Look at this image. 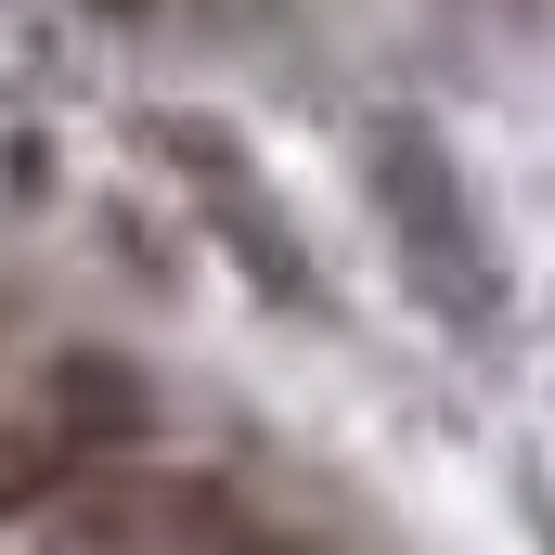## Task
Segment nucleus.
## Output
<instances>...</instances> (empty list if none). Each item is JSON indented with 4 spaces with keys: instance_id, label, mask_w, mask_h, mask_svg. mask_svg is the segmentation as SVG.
<instances>
[{
    "instance_id": "f257e3e1",
    "label": "nucleus",
    "mask_w": 555,
    "mask_h": 555,
    "mask_svg": "<svg viewBox=\"0 0 555 555\" xmlns=\"http://www.w3.org/2000/svg\"><path fill=\"white\" fill-rule=\"evenodd\" d=\"M375 194H388V233H401V259L414 284L439 297V323H491L504 310V284H491V246H478V220H465V181H452V155L426 130H388L375 142Z\"/></svg>"
},
{
    "instance_id": "f03ea898",
    "label": "nucleus",
    "mask_w": 555,
    "mask_h": 555,
    "mask_svg": "<svg viewBox=\"0 0 555 555\" xmlns=\"http://www.w3.org/2000/svg\"><path fill=\"white\" fill-rule=\"evenodd\" d=\"M142 426H155V388H142L130 362H104V349H65V362H52V439H78V452H130Z\"/></svg>"
}]
</instances>
